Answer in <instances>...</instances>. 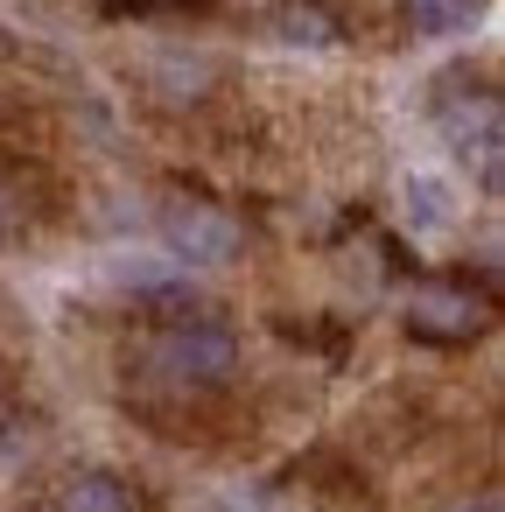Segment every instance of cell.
<instances>
[{
  "instance_id": "6da1fadb",
  "label": "cell",
  "mask_w": 505,
  "mask_h": 512,
  "mask_svg": "<svg viewBox=\"0 0 505 512\" xmlns=\"http://www.w3.org/2000/svg\"><path fill=\"white\" fill-rule=\"evenodd\" d=\"M239 372V337L218 316H190V323H155V337L141 344V379L169 386V393H218Z\"/></svg>"
},
{
  "instance_id": "9c48e42d",
  "label": "cell",
  "mask_w": 505,
  "mask_h": 512,
  "mask_svg": "<svg viewBox=\"0 0 505 512\" xmlns=\"http://www.w3.org/2000/svg\"><path fill=\"white\" fill-rule=\"evenodd\" d=\"M22 225H29V211H22L15 183H0V246H8V239H22Z\"/></svg>"
},
{
  "instance_id": "ba28073f",
  "label": "cell",
  "mask_w": 505,
  "mask_h": 512,
  "mask_svg": "<svg viewBox=\"0 0 505 512\" xmlns=\"http://www.w3.org/2000/svg\"><path fill=\"white\" fill-rule=\"evenodd\" d=\"M407 218H414L421 232L449 225V190H442V183H428V176H414V183H407Z\"/></svg>"
},
{
  "instance_id": "3957f363",
  "label": "cell",
  "mask_w": 505,
  "mask_h": 512,
  "mask_svg": "<svg viewBox=\"0 0 505 512\" xmlns=\"http://www.w3.org/2000/svg\"><path fill=\"white\" fill-rule=\"evenodd\" d=\"M155 225H162V246L183 260V267H232L239 253H246V225L225 211V204H211V197H169L162 211H155Z\"/></svg>"
},
{
  "instance_id": "277c9868",
  "label": "cell",
  "mask_w": 505,
  "mask_h": 512,
  "mask_svg": "<svg viewBox=\"0 0 505 512\" xmlns=\"http://www.w3.org/2000/svg\"><path fill=\"white\" fill-rule=\"evenodd\" d=\"M400 316H407V337L421 344H477L491 330V295L470 281H421Z\"/></svg>"
},
{
  "instance_id": "52a82bcc",
  "label": "cell",
  "mask_w": 505,
  "mask_h": 512,
  "mask_svg": "<svg viewBox=\"0 0 505 512\" xmlns=\"http://www.w3.org/2000/svg\"><path fill=\"white\" fill-rule=\"evenodd\" d=\"M477 15H484V0H407L400 8V22L414 36H463Z\"/></svg>"
},
{
  "instance_id": "7a4b0ae2",
  "label": "cell",
  "mask_w": 505,
  "mask_h": 512,
  "mask_svg": "<svg viewBox=\"0 0 505 512\" xmlns=\"http://www.w3.org/2000/svg\"><path fill=\"white\" fill-rule=\"evenodd\" d=\"M435 127L449 141V155L463 169H477L484 190H498V162H505V113H498V92L491 85H470V78H449L435 92Z\"/></svg>"
},
{
  "instance_id": "8fae6325",
  "label": "cell",
  "mask_w": 505,
  "mask_h": 512,
  "mask_svg": "<svg viewBox=\"0 0 505 512\" xmlns=\"http://www.w3.org/2000/svg\"><path fill=\"white\" fill-rule=\"evenodd\" d=\"M0 414H8V379H0Z\"/></svg>"
},
{
  "instance_id": "30bf717a",
  "label": "cell",
  "mask_w": 505,
  "mask_h": 512,
  "mask_svg": "<svg viewBox=\"0 0 505 512\" xmlns=\"http://www.w3.org/2000/svg\"><path fill=\"white\" fill-rule=\"evenodd\" d=\"M449 512H505V505H498V498H491V491H477V498H456V505H449Z\"/></svg>"
},
{
  "instance_id": "8992f818",
  "label": "cell",
  "mask_w": 505,
  "mask_h": 512,
  "mask_svg": "<svg viewBox=\"0 0 505 512\" xmlns=\"http://www.w3.org/2000/svg\"><path fill=\"white\" fill-rule=\"evenodd\" d=\"M274 36H281V43H295V50H330V43H337V15H323L316 0H281Z\"/></svg>"
},
{
  "instance_id": "5b68a950",
  "label": "cell",
  "mask_w": 505,
  "mask_h": 512,
  "mask_svg": "<svg viewBox=\"0 0 505 512\" xmlns=\"http://www.w3.org/2000/svg\"><path fill=\"white\" fill-rule=\"evenodd\" d=\"M57 512H148L141 484L127 470H106V463H85V470H64L57 477Z\"/></svg>"
}]
</instances>
